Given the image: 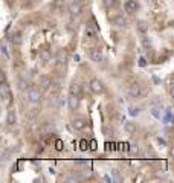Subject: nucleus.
<instances>
[{
    "label": "nucleus",
    "mask_w": 174,
    "mask_h": 183,
    "mask_svg": "<svg viewBox=\"0 0 174 183\" xmlns=\"http://www.w3.org/2000/svg\"><path fill=\"white\" fill-rule=\"evenodd\" d=\"M128 95L131 96V98H139L140 95H142V89H140L139 84H136V82H133V84H130L128 86Z\"/></svg>",
    "instance_id": "nucleus-1"
},
{
    "label": "nucleus",
    "mask_w": 174,
    "mask_h": 183,
    "mask_svg": "<svg viewBox=\"0 0 174 183\" xmlns=\"http://www.w3.org/2000/svg\"><path fill=\"white\" fill-rule=\"evenodd\" d=\"M28 99H29V102L38 104L40 99H41V93L38 90H35V89H31V90L28 92Z\"/></svg>",
    "instance_id": "nucleus-2"
},
{
    "label": "nucleus",
    "mask_w": 174,
    "mask_h": 183,
    "mask_svg": "<svg viewBox=\"0 0 174 183\" xmlns=\"http://www.w3.org/2000/svg\"><path fill=\"white\" fill-rule=\"evenodd\" d=\"M82 11V8H81V5L75 0V2H72L69 5V14L72 15V17H76V15H80Z\"/></svg>",
    "instance_id": "nucleus-3"
},
{
    "label": "nucleus",
    "mask_w": 174,
    "mask_h": 183,
    "mask_svg": "<svg viewBox=\"0 0 174 183\" xmlns=\"http://www.w3.org/2000/svg\"><path fill=\"white\" fill-rule=\"evenodd\" d=\"M90 89H92L93 93H103L104 92V86H103V82L99 80H92L90 81Z\"/></svg>",
    "instance_id": "nucleus-4"
},
{
    "label": "nucleus",
    "mask_w": 174,
    "mask_h": 183,
    "mask_svg": "<svg viewBox=\"0 0 174 183\" xmlns=\"http://www.w3.org/2000/svg\"><path fill=\"white\" fill-rule=\"evenodd\" d=\"M90 58H92L95 63H101V61H103V52H101V49L92 47V49H90Z\"/></svg>",
    "instance_id": "nucleus-5"
},
{
    "label": "nucleus",
    "mask_w": 174,
    "mask_h": 183,
    "mask_svg": "<svg viewBox=\"0 0 174 183\" xmlns=\"http://www.w3.org/2000/svg\"><path fill=\"white\" fill-rule=\"evenodd\" d=\"M67 104H69L70 110H76V108H78V105H80V98H78V95H69V98H67Z\"/></svg>",
    "instance_id": "nucleus-6"
},
{
    "label": "nucleus",
    "mask_w": 174,
    "mask_h": 183,
    "mask_svg": "<svg viewBox=\"0 0 174 183\" xmlns=\"http://www.w3.org/2000/svg\"><path fill=\"white\" fill-rule=\"evenodd\" d=\"M87 125V121L84 119V118H75L73 121H72V127L75 128V130H84Z\"/></svg>",
    "instance_id": "nucleus-7"
},
{
    "label": "nucleus",
    "mask_w": 174,
    "mask_h": 183,
    "mask_svg": "<svg viewBox=\"0 0 174 183\" xmlns=\"http://www.w3.org/2000/svg\"><path fill=\"white\" fill-rule=\"evenodd\" d=\"M138 8H139V5H138L136 0H127V2H125V11H127L128 14L136 12L138 11Z\"/></svg>",
    "instance_id": "nucleus-8"
},
{
    "label": "nucleus",
    "mask_w": 174,
    "mask_h": 183,
    "mask_svg": "<svg viewBox=\"0 0 174 183\" xmlns=\"http://www.w3.org/2000/svg\"><path fill=\"white\" fill-rule=\"evenodd\" d=\"M6 124H8V125H15V124H17V114H15V110H14V108L8 110V114H6Z\"/></svg>",
    "instance_id": "nucleus-9"
},
{
    "label": "nucleus",
    "mask_w": 174,
    "mask_h": 183,
    "mask_svg": "<svg viewBox=\"0 0 174 183\" xmlns=\"http://www.w3.org/2000/svg\"><path fill=\"white\" fill-rule=\"evenodd\" d=\"M112 22H113V24H116V26H125V18H124V15H121V14H118V15H113L112 17Z\"/></svg>",
    "instance_id": "nucleus-10"
},
{
    "label": "nucleus",
    "mask_w": 174,
    "mask_h": 183,
    "mask_svg": "<svg viewBox=\"0 0 174 183\" xmlns=\"http://www.w3.org/2000/svg\"><path fill=\"white\" fill-rule=\"evenodd\" d=\"M0 92H2V98H5V101H9L11 93H9V87H8V84H6V82H3V84H2Z\"/></svg>",
    "instance_id": "nucleus-11"
},
{
    "label": "nucleus",
    "mask_w": 174,
    "mask_h": 183,
    "mask_svg": "<svg viewBox=\"0 0 174 183\" xmlns=\"http://www.w3.org/2000/svg\"><path fill=\"white\" fill-rule=\"evenodd\" d=\"M69 93L70 95H80L81 93V86L76 84V82H72L69 86Z\"/></svg>",
    "instance_id": "nucleus-12"
},
{
    "label": "nucleus",
    "mask_w": 174,
    "mask_h": 183,
    "mask_svg": "<svg viewBox=\"0 0 174 183\" xmlns=\"http://www.w3.org/2000/svg\"><path fill=\"white\" fill-rule=\"evenodd\" d=\"M50 84H52L50 78H47V76H41V78H40V86H41L43 90H47V89L50 87Z\"/></svg>",
    "instance_id": "nucleus-13"
},
{
    "label": "nucleus",
    "mask_w": 174,
    "mask_h": 183,
    "mask_svg": "<svg viewBox=\"0 0 174 183\" xmlns=\"http://www.w3.org/2000/svg\"><path fill=\"white\" fill-rule=\"evenodd\" d=\"M40 60H41L43 63H47V61H50V52H49L47 49H43V50L40 52Z\"/></svg>",
    "instance_id": "nucleus-14"
},
{
    "label": "nucleus",
    "mask_w": 174,
    "mask_h": 183,
    "mask_svg": "<svg viewBox=\"0 0 174 183\" xmlns=\"http://www.w3.org/2000/svg\"><path fill=\"white\" fill-rule=\"evenodd\" d=\"M61 104H63L61 102V99L57 98V96H55V98H50V101H49V105H50V107H54V108H58Z\"/></svg>",
    "instance_id": "nucleus-15"
},
{
    "label": "nucleus",
    "mask_w": 174,
    "mask_h": 183,
    "mask_svg": "<svg viewBox=\"0 0 174 183\" xmlns=\"http://www.w3.org/2000/svg\"><path fill=\"white\" fill-rule=\"evenodd\" d=\"M103 3H104L105 8L112 9V8H115L116 5H118V0H103Z\"/></svg>",
    "instance_id": "nucleus-16"
},
{
    "label": "nucleus",
    "mask_w": 174,
    "mask_h": 183,
    "mask_svg": "<svg viewBox=\"0 0 174 183\" xmlns=\"http://www.w3.org/2000/svg\"><path fill=\"white\" fill-rule=\"evenodd\" d=\"M125 130H127V133H134L136 131V124L134 122H125Z\"/></svg>",
    "instance_id": "nucleus-17"
},
{
    "label": "nucleus",
    "mask_w": 174,
    "mask_h": 183,
    "mask_svg": "<svg viewBox=\"0 0 174 183\" xmlns=\"http://www.w3.org/2000/svg\"><path fill=\"white\" fill-rule=\"evenodd\" d=\"M138 29H139L140 32H145V31L148 29V24H147V22H144V20L138 22Z\"/></svg>",
    "instance_id": "nucleus-18"
},
{
    "label": "nucleus",
    "mask_w": 174,
    "mask_h": 183,
    "mask_svg": "<svg viewBox=\"0 0 174 183\" xmlns=\"http://www.w3.org/2000/svg\"><path fill=\"white\" fill-rule=\"evenodd\" d=\"M84 32H86V37H89V38H93V37H95V31H93L92 26H89V24L86 26V31H84Z\"/></svg>",
    "instance_id": "nucleus-19"
},
{
    "label": "nucleus",
    "mask_w": 174,
    "mask_h": 183,
    "mask_svg": "<svg viewBox=\"0 0 174 183\" xmlns=\"http://www.w3.org/2000/svg\"><path fill=\"white\" fill-rule=\"evenodd\" d=\"M9 40H11V43H15V44H18V43L22 41V38H20L18 34H12L11 37H9Z\"/></svg>",
    "instance_id": "nucleus-20"
},
{
    "label": "nucleus",
    "mask_w": 174,
    "mask_h": 183,
    "mask_svg": "<svg viewBox=\"0 0 174 183\" xmlns=\"http://www.w3.org/2000/svg\"><path fill=\"white\" fill-rule=\"evenodd\" d=\"M2 55H3V58L5 60H9V54H8V47L3 44L2 46Z\"/></svg>",
    "instance_id": "nucleus-21"
},
{
    "label": "nucleus",
    "mask_w": 174,
    "mask_h": 183,
    "mask_svg": "<svg viewBox=\"0 0 174 183\" xmlns=\"http://www.w3.org/2000/svg\"><path fill=\"white\" fill-rule=\"evenodd\" d=\"M24 87H28V82H26L24 80H20L18 81V89H20V90H23Z\"/></svg>",
    "instance_id": "nucleus-22"
},
{
    "label": "nucleus",
    "mask_w": 174,
    "mask_h": 183,
    "mask_svg": "<svg viewBox=\"0 0 174 183\" xmlns=\"http://www.w3.org/2000/svg\"><path fill=\"white\" fill-rule=\"evenodd\" d=\"M170 95L174 98V78L170 81Z\"/></svg>",
    "instance_id": "nucleus-23"
},
{
    "label": "nucleus",
    "mask_w": 174,
    "mask_h": 183,
    "mask_svg": "<svg viewBox=\"0 0 174 183\" xmlns=\"http://www.w3.org/2000/svg\"><path fill=\"white\" fill-rule=\"evenodd\" d=\"M45 128H46L47 133H54V131H55V127H54V125H49V124H47Z\"/></svg>",
    "instance_id": "nucleus-24"
},
{
    "label": "nucleus",
    "mask_w": 174,
    "mask_h": 183,
    "mask_svg": "<svg viewBox=\"0 0 174 183\" xmlns=\"http://www.w3.org/2000/svg\"><path fill=\"white\" fill-rule=\"evenodd\" d=\"M55 145H57V147H55V148H57L58 151H61V149H63V147H64V145H63V142H61V140H57V144H55Z\"/></svg>",
    "instance_id": "nucleus-25"
},
{
    "label": "nucleus",
    "mask_w": 174,
    "mask_h": 183,
    "mask_svg": "<svg viewBox=\"0 0 174 183\" xmlns=\"http://www.w3.org/2000/svg\"><path fill=\"white\" fill-rule=\"evenodd\" d=\"M138 113H139V110H138V108H133V107L130 108V114H131V116H134V114H138Z\"/></svg>",
    "instance_id": "nucleus-26"
},
{
    "label": "nucleus",
    "mask_w": 174,
    "mask_h": 183,
    "mask_svg": "<svg viewBox=\"0 0 174 183\" xmlns=\"http://www.w3.org/2000/svg\"><path fill=\"white\" fill-rule=\"evenodd\" d=\"M0 81H2V84H3V82H6V75H5V72H2V75H0Z\"/></svg>",
    "instance_id": "nucleus-27"
},
{
    "label": "nucleus",
    "mask_w": 174,
    "mask_h": 183,
    "mask_svg": "<svg viewBox=\"0 0 174 183\" xmlns=\"http://www.w3.org/2000/svg\"><path fill=\"white\" fill-rule=\"evenodd\" d=\"M104 133H105V134H110V133H113V128L110 130L108 127H104Z\"/></svg>",
    "instance_id": "nucleus-28"
},
{
    "label": "nucleus",
    "mask_w": 174,
    "mask_h": 183,
    "mask_svg": "<svg viewBox=\"0 0 174 183\" xmlns=\"http://www.w3.org/2000/svg\"><path fill=\"white\" fill-rule=\"evenodd\" d=\"M81 149H87V142H86V140L81 142Z\"/></svg>",
    "instance_id": "nucleus-29"
},
{
    "label": "nucleus",
    "mask_w": 174,
    "mask_h": 183,
    "mask_svg": "<svg viewBox=\"0 0 174 183\" xmlns=\"http://www.w3.org/2000/svg\"><path fill=\"white\" fill-rule=\"evenodd\" d=\"M139 64H140V66H145V64H147L145 58H139Z\"/></svg>",
    "instance_id": "nucleus-30"
},
{
    "label": "nucleus",
    "mask_w": 174,
    "mask_h": 183,
    "mask_svg": "<svg viewBox=\"0 0 174 183\" xmlns=\"http://www.w3.org/2000/svg\"><path fill=\"white\" fill-rule=\"evenodd\" d=\"M171 157L174 159V147H173V149H171Z\"/></svg>",
    "instance_id": "nucleus-31"
}]
</instances>
